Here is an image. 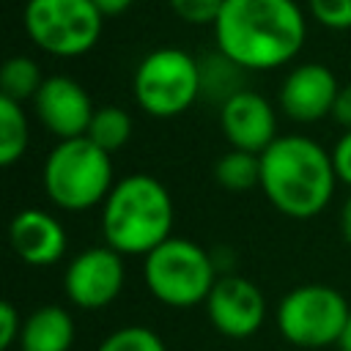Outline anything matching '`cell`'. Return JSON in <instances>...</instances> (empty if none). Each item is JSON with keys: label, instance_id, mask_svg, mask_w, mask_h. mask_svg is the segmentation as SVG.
I'll return each mask as SVG.
<instances>
[{"label": "cell", "instance_id": "6da1fadb", "mask_svg": "<svg viewBox=\"0 0 351 351\" xmlns=\"http://www.w3.org/2000/svg\"><path fill=\"white\" fill-rule=\"evenodd\" d=\"M307 38L296 0H225L217 22V49L244 71H271L291 63Z\"/></svg>", "mask_w": 351, "mask_h": 351}, {"label": "cell", "instance_id": "7a4b0ae2", "mask_svg": "<svg viewBox=\"0 0 351 351\" xmlns=\"http://www.w3.org/2000/svg\"><path fill=\"white\" fill-rule=\"evenodd\" d=\"M332 154L307 134H280L261 154V189L291 219L318 217L335 195Z\"/></svg>", "mask_w": 351, "mask_h": 351}, {"label": "cell", "instance_id": "3957f363", "mask_svg": "<svg viewBox=\"0 0 351 351\" xmlns=\"http://www.w3.org/2000/svg\"><path fill=\"white\" fill-rule=\"evenodd\" d=\"M176 208L167 186L148 176L132 173L110 189L101 203V233L107 247L121 255H148L170 239Z\"/></svg>", "mask_w": 351, "mask_h": 351}, {"label": "cell", "instance_id": "277c9868", "mask_svg": "<svg viewBox=\"0 0 351 351\" xmlns=\"http://www.w3.org/2000/svg\"><path fill=\"white\" fill-rule=\"evenodd\" d=\"M217 280L214 255L192 239L170 236L143 258V282L148 293L167 307L186 310L206 304Z\"/></svg>", "mask_w": 351, "mask_h": 351}, {"label": "cell", "instance_id": "5b68a950", "mask_svg": "<svg viewBox=\"0 0 351 351\" xmlns=\"http://www.w3.org/2000/svg\"><path fill=\"white\" fill-rule=\"evenodd\" d=\"M47 197L66 211H85L107 200L112 184L110 154L88 137L60 140L41 170Z\"/></svg>", "mask_w": 351, "mask_h": 351}, {"label": "cell", "instance_id": "8992f818", "mask_svg": "<svg viewBox=\"0 0 351 351\" xmlns=\"http://www.w3.org/2000/svg\"><path fill=\"white\" fill-rule=\"evenodd\" d=\"M132 90L143 112L154 118L181 115L200 96V60L178 47L151 49L134 69Z\"/></svg>", "mask_w": 351, "mask_h": 351}, {"label": "cell", "instance_id": "52a82bcc", "mask_svg": "<svg viewBox=\"0 0 351 351\" xmlns=\"http://www.w3.org/2000/svg\"><path fill=\"white\" fill-rule=\"evenodd\" d=\"M351 315L346 296L321 282H307L288 291L274 313L280 335L299 348L337 346L340 332Z\"/></svg>", "mask_w": 351, "mask_h": 351}, {"label": "cell", "instance_id": "ba28073f", "mask_svg": "<svg viewBox=\"0 0 351 351\" xmlns=\"http://www.w3.org/2000/svg\"><path fill=\"white\" fill-rule=\"evenodd\" d=\"M22 22L41 52L80 58L96 47L104 16L90 0H27Z\"/></svg>", "mask_w": 351, "mask_h": 351}, {"label": "cell", "instance_id": "9c48e42d", "mask_svg": "<svg viewBox=\"0 0 351 351\" xmlns=\"http://www.w3.org/2000/svg\"><path fill=\"white\" fill-rule=\"evenodd\" d=\"M123 288V255L107 244L77 252L63 274V291L82 310H101L118 299Z\"/></svg>", "mask_w": 351, "mask_h": 351}, {"label": "cell", "instance_id": "30bf717a", "mask_svg": "<svg viewBox=\"0 0 351 351\" xmlns=\"http://www.w3.org/2000/svg\"><path fill=\"white\" fill-rule=\"evenodd\" d=\"M211 326L233 340L252 337L266 318V299L261 288L241 274H222L206 299Z\"/></svg>", "mask_w": 351, "mask_h": 351}, {"label": "cell", "instance_id": "8fae6325", "mask_svg": "<svg viewBox=\"0 0 351 351\" xmlns=\"http://www.w3.org/2000/svg\"><path fill=\"white\" fill-rule=\"evenodd\" d=\"M33 110H36V118L58 140L85 137L96 112L90 93L66 74H52L44 80V85L33 99Z\"/></svg>", "mask_w": 351, "mask_h": 351}, {"label": "cell", "instance_id": "7c38bea8", "mask_svg": "<svg viewBox=\"0 0 351 351\" xmlns=\"http://www.w3.org/2000/svg\"><path fill=\"white\" fill-rule=\"evenodd\" d=\"M340 85L329 66L324 63H299L293 66L280 85V110L293 123H318L332 115Z\"/></svg>", "mask_w": 351, "mask_h": 351}, {"label": "cell", "instance_id": "4fadbf2b", "mask_svg": "<svg viewBox=\"0 0 351 351\" xmlns=\"http://www.w3.org/2000/svg\"><path fill=\"white\" fill-rule=\"evenodd\" d=\"M219 129L230 148L250 151L258 156L280 137L271 104L250 88L233 93L225 104H219Z\"/></svg>", "mask_w": 351, "mask_h": 351}, {"label": "cell", "instance_id": "5bb4252c", "mask_svg": "<svg viewBox=\"0 0 351 351\" xmlns=\"http://www.w3.org/2000/svg\"><path fill=\"white\" fill-rule=\"evenodd\" d=\"M8 239L27 266H52L66 255V230L44 208H22L8 225Z\"/></svg>", "mask_w": 351, "mask_h": 351}, {"label": "cell", "instance_id": "9a60e30c", "mask_svg": "<svg viewBox=\"0 0 351 351\" xmlns=\"http://www.w3.org/2000/svg\"><path fill=\"white\" fill-rule=\"evenodd\" d=\"M74 343V321L66 307L44 304L36 307L19 335V351H69Z\"/></svg>", "mask_w": 351, "mask_h": 351}, {"label": "cell", "instance_id": "2e32d148", "mask_svg": "<svg viewBox=\"0 0 351 351\" xmlns=\"http://www.w3.org/2000/svg\"><path fill=\"white\" fill-rule=\"evenodd\" d=\"M244 69L225 58L219 49L200 60V96L225 104L233 93L244 90Z\"/></svg>", "mask_w": 351, "mask_h": 351}, {"label": "cell", "instance_id": "e0dca14e", "mask_svg": "<svg viewBox=\"0 0 351 351\" xmlns=\"http://www.w3.org/2000/svg\"><path fill=\"white\" fill-rule=\"evenodd\" d=\"M30 143V129H27V115L19 101L0 96V165L11 167L19 162L27 151Z\"/></svg>", "mask_w": 351, "mask_h": 351}, {"label": "cell", "instance_id": "ac0fdd59", "mask_svg": "<svg viewBox=\"0 0 351 351\" xmlns=\"http://www.w3.org/2000/svg\"><path fill=\"white\" fill-rule=\"evenodd\" d=\"M214 178L228 192H250L261 186V156L230 148L214 162Z\"/></svg>", "mask_w": 351, "mask_h": 351}, {"label": "cell", "instance_id": "d6986e66", "mask_svg": "<svg viewBox=\"0 0 351 351\" xmlns=\"http://www.w3.org/2000/svg\"><path fill=\"white\" fill-rule=\"evenodd\" d=\"M85 137L112 156L132 137V115L123 107H112V104L110 107H99L93 112V121H90Z\"/></svg>", "mask_w": 351, "mask_h": 351}, {"label": "cell", "instance_id": "ffe728a7", "mask_svg": "<svg viewBox=\"0 0 351 351\" xmlns=\"http://www.w3.org/2000/svg\"><path fill=\"white\" fill-rule=\"evenodd\" d=\"M47 77H41V69L33 58L25 55H14L3 63L0 69V96H8L14 101H25V99H36L38 88L44 85Z\"/></svg>", "mask_w": 351, "mask_h": 351}, {"label": "cell", "instance_id": "44dd1931", "mask_svg": "<svg viewBox=\"0 0 351 351\" xmlns=\"http://www.w3.org/2000/svg\"><path fill=\"white\" fill-rule=\"evenodd\" d=\"M96 351H167V346L154 329L132 324V326H121V329L110 332L99 343Z\"/></svg>", "mask_w": 351, "mask_h": 351}, {"label": "cell", "instance_id": "7402d4cb", "mask_svg": "<svg viewBox=\"0 0 351 351\" xmlns=\"http://www.w3.org/2000/svg\"><path fill=\"white\" fill-rule=\"evenodd\" d=\"M167 5L178 19L189 22V25H211L214 27L225 0H167Z\"/></svg>", "mask_w": 351, "mask_h": 351}, {"label": "cell", "instance_id": "603a6c76", "mask_svg": "<svg viewBox=\"0 0 351 351\" xmlns=\"http://www.w3.org/2000/svg\"><path fill=\"white\" fill-rule=\"evenodd\" d=\"M313 19L329 30H351V0H307Z\"/></svg>", "mask_w": 351, "mask_h": 351}, {"label": "cell", "instance_id": "cb8c5ba5", "mask_svg": "<svg viewBox=\"0 0 351 351\" xmlns=\"http://www.w3.org/2000/svg\"><path fill=\"white\" fill-rule=\"evenodd\" d=\"M22 315L11 302L0 304V351H8L14 343H19L22 335Z\"/></svg>", "mask_w": 351, "mask_h": 351}, {"label": "cell", "instance_id": "d4e9b609", "mask_svg": "<svg viewBox=\"0 0 351 351\" xmlns=\"http://www.w3.org/2000/svg\"><path fill=\"white\" fill-rule=\"evenodd\" d=\"M332 165L337 173V181H343L346 186H351V132H346L335 148H332Z\"/></svg>", "mask_w": 351, "mask_h": 351}, {"label": "cell", "instance_id": "484cf974", "mask_svg": "<svg viewBox=\"0 0 351 351\" xmlns=\"http://www.w3.org/2000/svg\"><path fill=\"white\" fill-rule=\"evenodd\" d=\"M332 118H335L346 132H351V85H343V88H340L337 101H335V110H332Z\"/></svg>", "mask_w": 351, "mask_h": 351}, {"label": "cell", "instance_id": "4316f807", "mask_svg": "<svg viewBox=\"0 0 351 351\" xmlns=\"http://www.w3.org/2000/svg\"><path fill=\"white\" fill-rule=\"evenodd\" d=\"M90 3L99 8V14H101L104 19H112V16L126 14V11L132 8L134 0H90Z\"/></svg>", "mask_w": 351, "mask_h": 351}, {"label": "cell", "instance_id": "83f0119b", "mask_svg": "<svg viewBox=\"0 0 351 351\" xmlns=\"http://www.w3.org/2000/svg\"><path fill=\"white\" fill-rule=\"evenodd\" d=\"M340 233H343V239L351 244V195L346 197V203H343V208H340Z\"/></svg>", "mask_w": 351, "mask_h": 351}, {"label": "cell", "instance_id": "f1b7e54d", "mask_svg": "<svg viewBox=\"0 0 351 351\" xmlns=\"http://www.w3.org/2000/svg\"><path fill=\"white\" fill-rule=\"evenodd\" d=\"M337 348H340V351H351V315H348V321H346V326H343V332H340Z\"/></svg>", "mask_w": 351, "mask_h": 351}]
</instances>
